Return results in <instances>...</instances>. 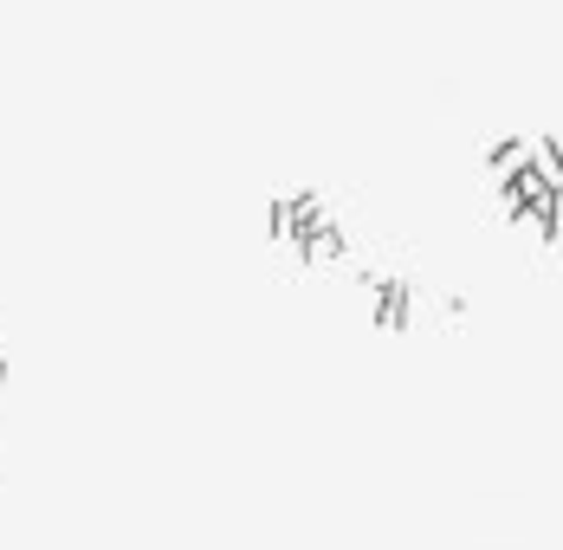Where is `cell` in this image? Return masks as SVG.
Wrapping results in <instances>:
<instances>
[{"mask_svg": "<svg viewBox=\"0 0 563 550\" xmlns=\"http://www.w3.org/2000/svg\"><path fill=\"white\" fill-rule=\"evenodd\" d=\"M408 305H415V292L401 278H383L376 285V324L383 330H408Z\"/></svg>", "mask_w": 563, "mask_h": 550, "instance_id": "6da1fadb", "label": "cell"}, {"mask_svg": "<svg viewBox=\"0 0 563 550\" xmlns=\"http://www.w3.org/2000/svg\"><path fill=\"white\" fill-rule=\"evenodd\" d=\"M0 388H7V363H0Z\"/></svg>", "mask_w": 563, "mask_h": 550, "instance_id": "7a4b0ae2", "label": "cell"}]
</instances>
